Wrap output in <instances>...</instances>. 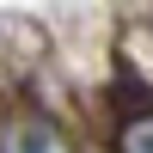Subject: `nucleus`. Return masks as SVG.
<instances>
[{"label": "nucleus", "instance_id": "f257e3e1", "mask_svg": "<svg viewBox=\"0 0 153 153\" xmlns=\"http://www.w3.org/2000/svg\"><path fill=\"white\" fill-rule=\"evenodd\" d=\"M0 153H68V147H61L55 135L43 129V123H19V129H6Z\"/></svg>", "mask_w": 153, "mask_h": 153}, {"label": "nucleus", "instance_id": "f03ea898", "mask_svg": "<svg viewBox=\"0 0 153 153\" xmlns=\"http://www.w3.org/2000/svg\"><path fill=\"white\" fill-rule=\"evenodd\" d=\"M117 153H153V117H129V123H123Z\"/></svg>", "mask_w": 153, "mask_h": 153}]
</instances>
